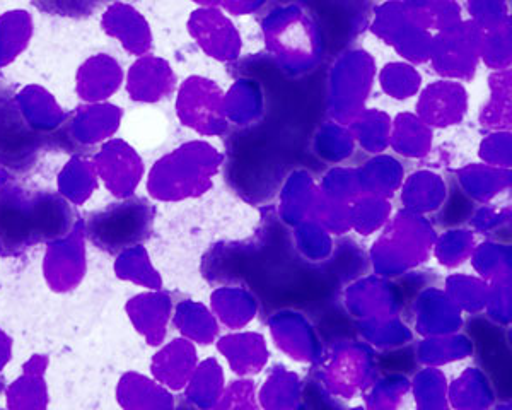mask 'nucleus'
I'll use <instances>...</instances> for the list:
<instances>
[{
  "label": "nucleus",
  "instance_id": "1",
  "mask_svg": "<svg viewBox=\"0 0 512 410\" xmlns=\"http://www.w3.org/2000/svg\"><path fill=\"white\" fill-rule=\"evenodd\" d=\"M74 205L57 192L0 187V253L21 255L40 243L64 240L76 226Z\"/></svg>",
  "mask_w": 512,
  "mask_h": 410
},
{
  "label": "nucleus",
  "instance_id": "2",
  "mask_svg": "<svg viewBox=\"0 0 512 410\" xmlns=\"http://www.w3.org/2000/svg\"><path fill=\"white\" fill-rule=\"evenodd\" d=\"M149 219V207L142 200H123L89 212L84 231L99 250L117 255L144 240Z\"/></svg>",
  "mask_w": 512,
  "mask_h": 410
},
{
  "label": "nucleus",
  "instance_id": "3",
  "mask_svg": "<svg viewBox=\"0 0 512 410\" xmlns=\"http://www.w3.org/2000/svg\"><path fill=\"white\" fill-rule=\"evenodd\" d=\"M45 137L31 129L16 108L0 112V168L12 175H28L41 159Z\"/></svg>",
  "mask_w": 512,
  "mask_h": 410
}]
</instances>
